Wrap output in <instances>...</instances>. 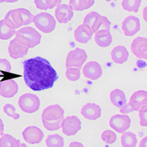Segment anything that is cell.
Masks as SVG:
<instances>
[{"label": "cell", "instance_id": "obj_30", "mask_svg": "<svg viewBox=\"0 0 147 147\" xmlns=\"http://www.w3.org/2000/svg\"><path fill=\"white\" fill-rule=\"evenodd\" d=\"M81 75L80 69L79 68H75V67H70L67 68L66 71H65V76L66 78L69 80L71 82H75L80 80Z\"/></svg>", "mask_w": 147, "mask_h": 147}, {"label": "cell", "instance_id": "obj_7", "mask_svg": "<svg viewBox=\"0 0 147 147\" xmlns=\"http://www.w3.org/2000/svg\"><path fill=\"white\" fill-rule=\"evenodd\" d=\"M110 127L118 133H124L131 125V119L127 115L116 114L110 118Z\"/></svg>", "mask_w": 147, "mask_h": 147}, {"label": "cell", "instance_id": "obj_29", "mask_svg": "<svg viewBox=\"0 0 147 147\" xmlns=\"http://www.w3.org/2000/svg\"><path fill=\"white\" fill-rule=\"evenodd\" d=\"M16 31L10 28L5 23L4 20L0 21V39L1 40H8L13 36Z\"/></svg>", "mask_w": 147, "mask_h": 147}, {"label": "cell", "instance_id": "obj_22", "mask_svg": "<svg viewBox=\"0 0 147 147\" xmlns=\"http://www.w3.org/2000/svg\"><path fill=\"white\" fill-rule=\"evenodd\" d=\"M96 44L102 48L110 46L113 42V36L109 30H99L95 32Z\"/></svg>", "mask_w": 147, "mask_h": 147}, {"label": "cell", "instance_id": "obj_45", "mask_svg": "<svg viewBox=\"0 0 147 147\" xmlns=\"http://www.w3.org/2000/svg\"><path fill=\"white\" fill-rule=\"evenodd\" d=\"M18 1V0H6V2H7V3H15Z\"/></svg>", "mask_w": 147, "mask_h": 147}, {"label": "cell", "instance_id": "obj_40", "mask_svg": "<svg viewBox=\"0 0 147 147\" xmlns=\"http://www.w3.org/2000/svg\"><path fill=\"white\" fill-rule=\"evenodd\" d=\"M79 0H69V6L72 10H79Z\"/></svg>", "mask_w": 147, "mask_h": 147}, {"label": "cell", "instance_id": "obj_18", "mask_svg": "<svg viewBox=\"0 0 147 147\" xmlns=\"http://www.w3.org/2000/svg\"><path fill=\"white\" fill-rule=\"evenodd\" d=\"M55 17L59 23L67 24L74 17V11L68 5L60 4L55 10Z\"/></svg>", "mask_w": 147, "mask_h": 147}, {"label": "cell", "instance_id": "obj_15", "mask_svg": "<svg viewBox=\"0 0 147 147\" xmlns=\"http://www.w3.org/2000/svg\"><path fill=\"white\" fill-rule=\"evenodd\" d=\"M3 20L10 28L14 30L23 26V21L18 9H14L7 12Z\"/></svg>", "mask_w": 147, "mask_h": 147}, {"label": "cell", "instance_id": "obj_41", "mask_svg": "<svg viewBox=\"0 0 147 147\" xmlns=\"http://www.w3.org/2000/svg\"><path fill=\"white\" fill-rule=\"evenodd\" d=\"M69 147H85V146H84V145L82 144V143L74 141V142L71 143Z\"/></svg>", "mask_w": 147, "mask_h": 147}, {"label": "cell", "instance_id": "obj_37", "mask_svg": "<svg viewBox=\"0 0 147 147\" xmlns=\"http://www.w3.org/2000/svg\"><path fill=\"white\" fill-rule=\"evenodd\" d=\"M11 69V64L9 62V60L5 58H0V73L1 71L10 73Z\"/></svg>", "mask_w": 147, "mask_h": 147}, {"label": "cell", "instance_id": "obj_23", "mask_svg": "<svg viewBox=\"0 0 147 147\" xmlns=\"http://www.w3.org/2000/svg\"><path fill=\"white\" fill-rule=\"evenodd\" d=\"M110 99L113 105L119 109L124 107L127 103V96L124 92L121 89H114L110 92Z\"/></svg>", "mask_w": 147, "mask_h": 147}, {"label": "cell", "instance_id": "obj_38", "mask_svg": "<svg viewBox=\"0 0 147 147\" xmlns=\"http://www.w3.org/2000/svg\"><path fill=\"white\" fill-rule=\"evenodd\" d=\"M110 25H111V22L109 21L108 18L106 16H102V22H101V26L99 30H105L110 31Z\"/></svg>", "mask_w": 147, "mask_h": 147}, {"label": "cell", "instance_id": "obj_39", "mask_svg": "<svg viewBox=\"0 0 147 147\" xmlns=\"http://www.w3.org/2000/svg\"><path fill=\"white\" fill-rule=\"evenodd\" d=\"M132 112H133V110L131 107L129 103H127L124 107L120 108V113L124 114V115H127V114L131 113Z\"/></svg>", "mask_w": 147, "mask_h": 147}, {"label": "cell", "instance_id": "obj_12", "mask_svg": "<svg viewBox=\"0 0 147 147\" xmlns=\"http://www.w3.org/2000/svg\"><path fill=\"white\" fill-rule=\"evenodd\" d=\"M131 51L139 59H147V39L144 37H138L132 40Z\"/></svg>", "mask_w": 147, "mask_h": 147}, {"label": "cell", "instance_id": "obj_4", "mask_svg": "<svg viewBox=\"0 0 147 147\" xmlns=\"http://www.w3.org/2000/svg\"><path fill=\"white\" fill-rule=\"evenodd\" d=\"M40 102L39 97L33 94H24L18 99V106L26 113H34L40 108Z\"/></svg>", "mask_w": 147, "mask_h": 147}, {"label": "cell", "instance_id": "obj_3", "mask_svg": "<svg viewBox=\"0 0 147 147\" xmlns=\"http://www.w3.org/2000/svg\"><path fill=\"white\" fill-rule=\"evenodd\" d=\"M33 22L37 28L46 34L53 32L56 27V20L53 16L45 12L34 16Z\"/></svg>", "mask_w": 147, "mask_h": 147}, {"label": "cell", "instance_id": "obj_6", "mask_svg": "<svg viewBox=\"0 0 147 147\" xmlns=\"http://www.w3.org/2000/svg\"><path fill=\"white\" fill-rule=\"evenodd\" d=\"M61 128L65 136H75L82 128V122L76 115H69L63 120Z\"/></svg>", "mask_w": 147, "mask_h": 147}, {"label": "cell", "instance_id": "obj_36", "mask_svg": "<svg viewBox=\"0 0 147 147\" xmlns=\"http://www.w3.org/2000/svg\"><path fill=\"white\" fill-rule=\"evenodd\" d=\"M94 3H95V0H79L78 11L88 10L91 7L94 5Z\"/></svg>", "mask_w": 147, "mask_h": 147}, {"label": "cell", "instance_id": "obj_28", "mask_svg": "<svg viewBox=\"0 0 147 147\" xmlns=\"http://www.w3.org/2000/svg\"><path fill=\"white\" fill-rule=\"evenodd\" d=\"M142 0H123L121 6L127 12L138 13L140 7Z\"/></svg>", "mask_w": 147, "mask_h": 147}, {"label": "cell", "instance_id": "obj_48", "mask_svg": "<svg viewBox=\"0 0 147 147\" xmlns=\"http://www.w3.org/2000/svg\"><path fill=\"white\" fill-rule=\"evenodd\" d=\"M3 2H6V0H0V4L3 3Z\"/></svg>", "mask_w": 147, "mask_h": 147}, {"label": "cell", "instance_id": "obj_34", "mask_svg": "<svg viewBox=\"0 0 147 147\" xmlns=\"http://www.w3.org/2000/svg\"><path fill=\"white\" fill-rule=\"evenodd\" d=\"M4 113H5L7 116L10 118H13L15 120H18L20 118V114L17 113L16 109L11 104H6L3 107Z\"/></svg>", "mask_w": 147, "mask_h": 147}, {"label": "cell", "instance_id": "obj_32", "mask_svg": "<svg viewBox=\"0 0 147 147\" xmlns=\"http://www.w3.org/2000/svg\"><path fill=\"white\" fill-rule=\"evenodd\" d=\"M22 16L23 21V26H27L33 22L34 16L30 13V10L25 8H18Z\"/></svg>", "mask_w": 147, "mask_h": 147}, {"label": "cell", "instance_id": "obj_33", "mask_svg": "<svg viewBox=\"0 0 147 147\" xmlns=\"http://www.w3.org/2000/svg\"><path fill=\"white\" fill-rule=\"evenodd\" d=\"M102 140L107 144H113L117 140V136L115 132L111 130L104 131L102 134Z\"/></svg>", "mask_w": 147, "mask_h": 147}, {"label": "cell", "instance_id": "obj_17", "mask_svg": "<svg viewBox=\"0 0 147 147\" xmlns=\"http://www.w3.org/2000/svg\"><path fill=\"white\" fill-rule=\"evenodd\" d=\"M129 105L133 111H139L141 107L147 104V92L144 90H139L134 92L130 97Z\"/></svg>", "mask_w": 147, "mask_h": 147}, {"label": "cell", "instance_id": "obj_14", "mask_svg": "<svg viewBox=\"0 0 147 147\" xmlns=\"http://www.w3.org/2000/svg\"><path fill=\"white\" fill-rule=\"evenodd\" d=\"M18 91V85L14 80L0 82V96L4 98H13Z\"/></svg>", "mask_w": 147, "mask_h": 147}, {"label": "cell", "instance_id": "obj_42", "mask_svg": "<svg viewBox=\"0 0 147 147\" xmlns=\"http://www.w3.org/2000/svg\"><path fill=\"white\" fill-rule=\"evenodd\" d=\"M147 138L144 137L142 140H140L139 147H147Z\"/></svg>", "mask_w": 147, "mask_h": 147}, {"label": "cell", "instance_id": "obj_13", "mask_svg": "<svg viewBox=\"0 0 147 147\" xmlns=\"http://www.w3.org/2000/svg\"><path fill=\"white\" fill-rule=\"evenodd\" d=\"M81 114L88 120L96 121L102 115V108L96 103H87L81 109Z\"/></svg>", "mask_w": 147, "mask_h": 147}, {"label": "cell", "instance_id": "obj_10", "mask_svg": "<svg viewBox=\"0 0 147 147\" xmlns=\"http://www.w3.org/2000/svg\"><path fill=\"white\" fill-rule=\"evenodd\" d=\"M82 73L85 78L90 80H96L102 76L103 70L99 63L92 60L85 64L82 69Z\"/></svg>", "mask_w": 147, "mask_h": 147}, {"label": "cell", "instance_id": "obj_47", "mask_svg": "<svg viewBox=\"0 0 147 147\" xmlns=\"http://www.w3.org/2000/svg\"><path fill=\"white\" fill-rule=\"evenodd\" d=\"M106 2H113V1H118V0H105Z\"/></svg>", "mask_w": 147, "mask_h": 147}, {"label": "cell", "instance_id": "obj_35", "mask_svg": "<svg viewBox=\"0 0 147 147\" xmlns=\"http://www.w3.org/2000/svg\"><path fill=\"white\" fill-rule=\"evenodd\" d=\"M140 124L142 127H147V106L144 105L139 110Z\"/></svg>", "mask_w": 147, "mask_h": 147}, {"label": "cell", "instance_id": "obj_2", "mask_svg": "<svg viewBox=\"0 0 147 147\" xmlns=\"http://www.w3.org/2000/svg\"><path fill=\"white\" fill-rule=\"evenodd\" d=\"M15 39L28 49H32L40 43L41 35L33 27H25L16 31Z\"/></svg>", "mask_w": 147, "mask_h": 147}, {"label": "cell", "instance_id": "obj_20", "mask_svg": "<svg viewBox=\"0 0 147 147\" xmlns=\"http://www.w3.org/2000/svg\"><path fill=\"white\" fill-rule=\"evenodd\" d=\"M102 16L96 11L88 13L84 18L83 24L90 27L94 33L97 32L100 29Z\"/></svg>", "mask_w": 147, "mask_h": 147}, {"label": "cell", "instance_id": "obj_21", "mask_svg": "<svg viewBox=\"0 0 147 147\" xmlns=\"http://www.w3.org/2000/svg\"><path fill=\"white\" fill-rule=\"evenodd\" d=\"M111 58L115 63L123 64L129 58V52L124 46H117L111 51Z\"/></svg>", "mask_w": 147, "mask_h": 147}, {"label": "cell", "instance_id": "obj_11", "mask_svg": "<svg viewBox=\"0 0 147 147\" xmlns=\"http://www.w3.org/2000/svg\"><path fill=\"white\" fill-rule=\"evenodd\" d=\"M64 110L59 105H52L46 107L42 113V120L48 121L64 119Z\"/></svg>", "mask_w": 147, "mask_h": 147}, {"label": "cell", "instance_id": "obj_31", "mask_svg": "<svg viewBox=\"0 0 147 147\" xmlns=\"http://www.w3.org/2000/svg\"><path fill=\"white\" fill-rule=\"evenodd\" d=\"M63 119H60L57 121H48L46 120H42L43 125L44 128L47 129L49 131H56L58 130L61 128V124Z\"/></svg>", "mask_w": 147, "mask_h": 147}, {"label": "cell", "instance_id": "obj_5", "mask_svg": "<svg viewBox=\"0 0 147 147\" xmlns=\"http://www.w3.org/2000/svg\"><path fill=\"white\" fill-rule=\"evenodd\" d=\"M88 59L87 52L80 48H76L68 53L65 61L66 68L75 67L80 69Z\"/></svg>", "mask_w": 147, "mask_h": 147}, {"label": "cell", "instance_id": "obj_27", "mask_svg": "<svg viewBox=\"0 0 147 147\" xmlns=\"http://www.w3.org/2000/svg\"><path fill=\"white\" fill-rule=\"evenodd\" d=\"M64 144V138L58 134L50 135L46 140V145L47 147H63Z\"/></svg>", "mask_w": 147, "mask_h": 147}, {"label": "cell", "instance_id": "obj_26", "mask_svg": "<svg viewBox=\"0 0 147 147\" xmlns=\"http://www.w3.org/2000/svg\"><path fill=\"white\" fill-rule=\"evenodd\" d=\"M62 0H35V5L39 10H47L53 9L60 5Z\"/></svg>", "mask_w": 147, "mask_h": 147}, {"label": "cell", "instance_id": "obj_1", "mask_svg": "<svg viewBox=\"0 0 147 147\" xmlns=\"http://www.w3.org/2000/svg\"><path fill=\"white\" fill-rule=\"evenodd\" d=\"M24 80L29 88L42 91L52 88L58 79L57 71L50 62L37 56L23 61Z\"/></svg>", "mask_w": 147, "mask_h": 147}, {"label": "cell", "instance_id": "obj_24", "mask_svg": "<svg viewBox=\"0 0 147 147\" xmlns=\"http://www.w3.org/2000/svg\"><path fill=\"white\" fill-rule=\"evenodd\" d=\"M121 142L123 147H136L138 138L136 134L132 132H125L121 137Z\"/></svg>", "mask_w": 147, "mask_h": 147}, {"label": "cell", "instance_id": "obj_16", "mask_svg": "<svg viewBox=\"0 0 147 147\" xmlns=\"http://www.w3.org/2000/svg\"><path fill=\"white\" fill-rule=\"evenodd\" d=\"M29 49L17 40L13 39L10 42L8 46V52L10 57L14 60L24 57L28 53Z\"/></svg>", "mask_w": 147, "mask_h": 147}, {"label": "cell", "instance_id": "obj_25", "mask_svg": "<svg viewBox=\"0 0 147 147\" xmlns=\"http://www.w3.org/2000/svg\"><path fill=\"white\" fill-rule=\"evenodd\" d=\"M20 140L9 134H3L0 138V147H19Z\"/></svg>", "mask_w": 147, "mask_h": 147}, {"label": "cell", "instance_id": "obj_8", "mask_svg": "<svg viewBox=\"0 0 147 147\" xmlns=\"http://www.w3.org/2000/svg\"><path fill=\"white\" fill-rule=\"evenodd\" d=\"M121 28L127 37H132L140 30V21L138 17L129 16L123 21Z\"/></svg>", "mask_w": 147, "mask_h": 147}, {"label": "cell", "instance_id": "obj_46", "mask_svg": "<svg viewBox=\"0 0 147 147\" xmlns=\"http://www.w3.org/2000/svg\"><path fill=\"white\" fill-rule=\"evenodd\" d=\"M19 147H27V146L24 143H21L20 144V146H19Z\"/></svg>", "mask_w": 147, "mask_h": 147}, {"label": "cell", "instance_id": "obj_9", "mask_svg": "<svg viewBox=\"0 0 147 147\" xmlns=\"http://www.w3.org/2000/svg\"><path fill=\"white\" fill-rule=\"evenodd\" d=\"M22 136L26 142L30 144H38L44 138V132L35 126H30L24 129Z\"/></svg>", "mask_w": 147, "mask_h": 147}, {"label": "cell", "instance_id": "obj_43", "mask_svg": "<svg viewBox=\"0 0 147 147\" xmlns=\"http://www.w3.org/2000/svg\"><path fill=\"white\" fill-rule=\"evenodd\" d=\"M4 130H5V125H4L2 119L0 118V136H1L4 134Z\"/></svg>", "mask_w": 147, "mask_h": 147}, {"label": "cell", "instance_id": "obj_19", "mask_svg": "<svg viewBox=\"0 0 147 147\" xmlns=\"http://www.w3.org/2000/svg\"><path fill=\"white\" fill-rule=\"evenodd\" d=\"M93 35H94V32L91 29L85 24H82L81 25L78 26L77 28L76 29L74 36L77 42L85 44H87L88 42L91 39Z\"/></svg>", "mask_w": 147, "mask_h": 147}, {"label": "cell", "instance_id": "obj_44", "mask_svg": "<svg viewBox=\"0 0 147 147\" xmlns=\"http://www.w3.org/2000/svg\"><path fill=\"white\" fill-rule=\"evenodd\" d=\"M144 19L145 22H146V7H145L144 10Z\"/></svg>", "mask_w": 147, "mask_h": 147}]
</instances>
